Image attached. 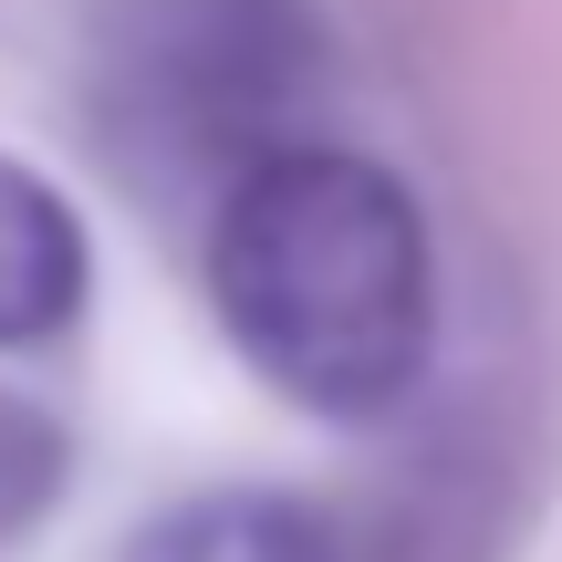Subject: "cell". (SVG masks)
Returning <instances> with one entry per match:
<instances>
[{"instance_id": "2", "label": "cell", "mask_w": 562, "mask_h": 562, "mask_svg": "<svg viewBox=\"0 0 562 562\" xmlns=\"http://www.w3.org/2000/svg\"><path fill=\"white\" fill-rule=\"evenodd\" d=\"M323 94V21L313 0H94V115L125 178L209 199L302 146Z\"/></svg>"}, {"instance_id": "4", "label": "cell", "mask_w": 562, "mask_h": 562, "mask_svg": "<svg viewBox=\"0 0 562 562\" xmlns=\"http://www.w3.org/2000/svg\"><path fill=\"white\" fill-rule=\"evenodd\" d=\"M125 562H344L334 521L292 490H209L125 542Z\"/></svg>"}, {"instance_id": "1", "label": "cell", "mask_w": 562, "mask_h": 562, "mask_svg": "<svg viewBox=\"0 0 562 562\" xmlns=\"http://www.w3.org/2000/svg\"><path fill=\"white\" fill-rule=\"evenodd\" d=\"M209 292L250 364L313 417H385L427 375V220L375 157L271 146L209 209Z\"/></svg>"}, {"instance_id": "3", "label": "cell", "mask_w": 562, "mask_h": 562, "mask_svg": "<svg viewBox=\"0 0 562 562\" xmlns=\"http://www.w3.org/2000/svg\"><path fill=\"white\" fill-rule=\"evenodd\" d=\"M83 313V229L21 157H0V344H42Z\"/></svg>"}, {"instance_id": "5", "label": "cell", "mask_w": 562, "mask_h": 562, "mask_svg": "<svg viewBox=\"0 0 562 562\" xmlns=\"http://www.w3.org/2000/svg\"><path fill=\"white\" fill-rule=\"evenodd\" d=\"M53 490H63V427L42 406L0 396V542H21L53 510Z\"/></svg>"}]
</instances>
